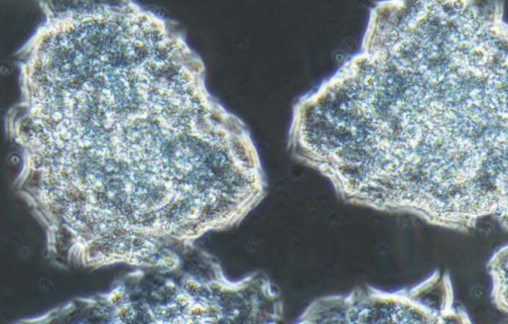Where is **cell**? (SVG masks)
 <instances>
[{
  "mask_svg": "<svg viewBox=\"0 0 508 324\" xmlns=\"http://www.w3.org/2000/svg\"><path fill=\"white\" fill-rule=\"evenodd\" d=\"M55 112L50 210L84 267L172 266L267 195L245 123L180 33L141 7L107 26Z\"/></svg>",
  "mask_w": 508,
  "mask_h": 324,
  "instance_id": "1",
  "label": "cell"
},
{
  "mask_svg": "<svg viewBox=\"0 0 508 324\" xmlns=\"http://www.w3.org/2000/svg\"><path fill=\"white\" fill-rule=\"evenodd\" d=\"M503 0H380L360 51L293 108L292 155L347 203L507 222Z\"/></svg>",
  "mask_w": 508,
  "mask_h": 324,
  "instance_id": "2",
  "label": "cell"
},
{
  "mask_svg": "<svg viewBox=\"0 0 508 324\" xmlns=\"http://www.w3.org/2000/svg\"><path fill=\"white\" fill-rule=\"evenodd\" d=\"M93 323H278L279 289L261 272L233 281L198 245L172 266L135 268L112 287L81 302Z\"/></svg>",
  "mask_w": 508,
  "mask_h": 324,
  "instance_id": "3",
  "label": "cell"
},
{
  "mask_svg": "<svg viewBox=\"0 0 508 324\" xmlns=\"http://www.w3.org/2000/svg\"><path fill=\"white\" fill-rule=\"evenodd\" d=\"M446 279L428 280L404 293H357L346 298L317 301L305 311L322 313L301 317L299 322L343 323H437L455 317L452 288ZM449 322V321H447Z\"/></svg>",
  "mask_w": 508,
  "mask_h": 324,
  "instance_id": "4",
  "label": "cell"
},
{
  "mask_svg": "<svg viewBox=\"0 0 508 324\" xmlns=\"http://www.w3.org/2000/svg\"><path fill=\"white\" fill-rule=\"evenodd\" d=\"M506 246L499 249L489 262V271L493 278V299L498 308L506 311Z\"/></svg>",
  "mask_w": 508,
  "mask_h": 324,
  "instance_id": "5",
  "label": "cell"
}]
</instances>
